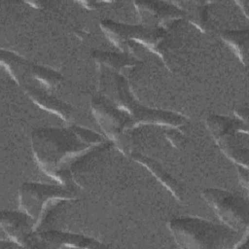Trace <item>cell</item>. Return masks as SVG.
I'll return each instance as SVG.
<instances>
[{"label": "cell", "instance_id": "6da1fadb", "mask_svg": "<svg viewBox=\"0 0 249 249\" xmlns=\"http://www.w3.org/2000/svg\"><path fill=\"white\" fill-rule=\"evenodd\" d=\"M176 242L185 248H225L231 246L233 231L199 218H178L169 223Z\"/></svg>", "mask_w": 249, "mask_h": 249}, {"label": "cell", "instance_id": "7a4b0ae2", "mask_svg": "<svg viewBox=\"0 0 249 249\" xmlns=\"http://www.w3.org/2000/svg\"><path fill=\"white\" fill-rule=\"evenodd\" d=\"M203 196L218 216L231 229L242 230L248 224V205L242 198L225 191L207 189Z\"/></svg>", "mask_w": 249, "mask_h": 249}, {"label": "cell", "instance_id": "3957f363", "mask_svg": "<svg viewBox=\"0 0 249 249\" xmlns=\"http://www.w3.org/2000/svg\"><path fill=\"white\" fill-rule=\"evenodd\" d=\"M68 193L51 186L24 184L20 188V204L32 216H36L42 204L51 197L66 196Z\"/></svg>", "mask_w": 249, "mask_h": 249}, {"label": "cell", "instance_id": "277c9868", "mask_svg": "<svg viewBox=\"0 0 249 249\" xmlns=\"http://www.w3.org/2000/svg\"><path fill=\"white\" fill-rule=\"evenodd\" d=\"M1 224L2 228L12 238L17 242H21L22 245H25L30 227L27 223V219L22 214L16 212H2Z\"/></svg>", "mask_w": 249, "mask_h": 249}]
</instances>
